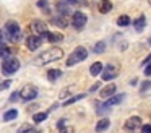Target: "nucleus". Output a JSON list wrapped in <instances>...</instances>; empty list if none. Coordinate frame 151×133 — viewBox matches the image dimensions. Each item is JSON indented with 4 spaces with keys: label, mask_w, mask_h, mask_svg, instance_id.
I'll return each mask as SVG.
<instances>
[{
    "label": "nucleus",
    "mask_w": 151,
    "mask_h": 133,
    "mask_svg": "<svg viewBox=\"0 0 151 133\" xmlns=\"http://www.w3.org/2000/svg\"><path fill=\"white\" fill-rule=\"evenodd\" d=\"M63 55L62 49L59 47H50L47 49L46 52H42V54L39 55V57L36 58V63L37 65H46V63H50V62H55V60H60Z\"/></svg>",
    "instance_id": "nucleus-1"
},
{
    "label": "nucleus",
    "mask_w": 151,
    "mask_h": 133,
    "mask_svg": "<svg viewBox=\"0 0 151 133\" xmlns=\"http://www.w3.org/2000/svg\"><path fill=\"white\" fill-rule=\"evenodd\" d=\"M5 32H7V37L12 42H18L21 39V28L18 26L17 21H7L5 23Z\"/></svg>",
    "instance_id": "nucleus-2"
},
{
    "label": "nucleus",
    "mask_w": 151,
    "mask_h": 133,
    "mask_svg": "<svg viewBox=\"0 0 151 133\" xmlns=\"http://www.w3.org/2000/svg\"><path fill=\"white\" fill-rule=\"evenodd\" d=\"M86 57H88V50H86V47H81V45H78V47H76L75 50L72 52V55L67 58V67H73V65H76V63H80V62H83Z\"/></svg>",
    "instance_id": "nucleus-3"
},
{
    "label": "nucleus",
    "mask_w": 151,
    "mask_h": 133,
    "mask_svg": "<svg viewBox=\"0 0 151 133\" xmlns=\"http://www.w3.org/2000/svg\"><path fill=\"white\" fill-rule=\"evenodd\" d=\"M18 68H20V60L15 57H8L4 60V65H2V73L7 75V76H10V75H13L15 71H18Z\"/></svg>",
    "instance_id": "nucleus-4"
},
{
    "label": "nucleus",
    "mask_w": 151,
    "mask_h": 133,
    "mask_svg": "<svg viewBox=\"0 0 151 133\" xmlns=\"http://www.w3.org/2000/svg\"><path fill=\"white\" fill-rule=\"evenodd\" d=\"M36 96H37V88L33 86V84H26V86H23L20 91V97L23 101H31Z\"/></svg>",
    "instance_id": "nucleus-5"
},
{
    "label": "nucleus",
    "mask_w": 151,
    "mask_h": 133,
    "mask_svg": "<svg viewBox=\"0 0 151 133\" xmlns=\"http://www.w3.org/2000/svg\"><path fill=\"white\" fill-rule=\"evenodd\" d=\"M124 99H125V96H124V94H114V96H112V97H109V99L106 101L104 104H102L104 107H99V109H98V112H104V110H109L112 106H117V104H120Z\"/></svg>",
    "instance_id": "nucleus-6"
},
{
    "label": "nucleus",
    "mask_w": 151,
    "mask_h": 133,
    "mask_svg": "<svg viewBox=\"0 0 151 133\" xmlns=\"http://www.w3.org/2000/svg\"><path fill=\"white\" fill-rule=\"evenodd\" d=\"M117 75H119V67H117V65L109 63V65H106L104 70H102V80L111 81V80H114Z\"/></svg>",
    "instance_id": "nucleus-7"
},
{
    "label": "nucleus",
    "mask_w": 151,
    "mask_h": 133,
    "mask_svg": "<svg viewBox=\"0 0 151 133\" xmlns=\"http://www.w3.org/2000/svg\"><path fill=\"white\" fill-rule=\"evenodd\" d=\"M72 23H73L75 28L81 29L83 26L86 24V15H85V13H81V12H75L72 15Z\"/></svg>",
    "instance_id": "nucleus-8"
},
{
    "label": "nucleus",
    "mask_w": 151,
    "mask_h": 133,
    "mask_svg": "<svg viewBox=\"0 0 151 133\" xmlns=\"http://www.w3.org/2000/svg\"><path fill=\"white\" fill-rule=\"evenodd\" d=\"M41 44H42V37L41 36H29V37L26 39V45L29 50H37V49L41 47Z\"/></svg>",
    "instance_id": "nucleus-9"
},
{
    "label": "nucleus",
    "mask_w": 151,
    "mask_h": 133,
    "mask_svg": "<svg viewBox=\"0 0 151 133\" xmlns=\"http://www.w3.org/2000/svg\"><path fill=\"white\" fill-rule=\"evenodd\" d=\"M31 29H33L34 32H36L37 36H44L47 32V26L44 21H39V19H34L33 23H31Z\"/></svg>",
    "instance_id": "nucleus-10"
},
{
    "label": "nucleus",
    "mask_w": 151,
    "mask_h": 133,
    "mask_svg": "<svg viewBox=\"0 0 151 133\" xmlns=\"http://www.w3.org/2000/svg\"><path fill=\"white\" fill-rule=\"evenodd\" d=\"M138 127H141V119L138 115H133L125 122V128L127 130H138Z\"/></svg>",
    "instance_id": "nucleus-11"
},
{
    "label": "nucleus",
    "mask_w": 151,
    "mask_h": 133,
    "mask_svg": "<svg viewBox=\"0 0 151 133\" xmlns=\"http://www.w3.org/2000/svg\"><path fill=\"white\" fill-rule=\"evenodd\" d=\"M115 91H117V86H115L114 83H111V84H107L106 88H102L101 89V97H104V99H109V97H112L115 94Z\"/></svg>",
    "instance_id": "nucleus-12"
},
{
    "label": "nucleus",
    "mask_w": 151,
    "mask_h": 133,
    "mask_svg": "<svg viewBox=\"0 0 151 133\" xmlns=\"http://www.w3.org/2000/svg\"><path fill=\"white\" fill-rule=\"evenodd\" d=\"M42 39H46L47 42H60L63 39V34L62 32H49L47 31L46 34L42 36Z\"/></svg>",
    "instance_id": "nucleus-13"
},
{
    "label": "nucleus",
    "mask_w": 151,
    "mask_h": 133,
    "mask_svg": "<svg viewBox=\"0 0 151 133\" xmlns=\"http://www.w3.org/2000/svg\"><path fill=\"white\" fill-rule=\"evenodd\" d=\"M102 70H104V65L101 62H94L89 68V73H91V76H98L99 73H102Z\"/></svg>",
    "instance_id": "nucleus-14"
},
{
    "label": "nucleus",
    "mask_w": 151,
    "mask_h": 133,
    "mask_svg": "<svg viewBox=\"0 0 151 133\" xmlns=\"http://www.w3.org/2000/svg\"><path fill=\"white\" fill-rule=\"evenodd\" d=\"M109 125H111V122H109V119H101L98 123H96V132L101 133V132H106V130L109 128Z\"/></svg>",
    "instance_id": "nucleus-15"
},
{
    "label": "nucleus",
    "mask_w": 151,
    "mask_h": 133,
    "mask_svg": "<svg viewBox=\"0 0 151 133\" xmlns=\"http://www.w3.org/2000/svg\"><path fill=\"white\" fill-rule=\"evenodd\" d=\"M99 12L101 13H107L112 10V2H109V0H99Z\"/></svg>",
    "instance_id": "nucleus-16"
},
{
    "label": "nucleus",
    "mask_w": 151,
    "mask_h": 133,
    "mask_svg": "<svg viewBox=\"0 0 151 133\" xmlns=\"http://www.w3.org/2000/svg\"><path fill=\"white\" fill-rule=\"evenodd\" d=\"M133 24H135V29H137L138 32H141V31L145 29V24H146V19H145V16H143V15H140L137 19H135Z\"/></svg>",
    "instance_id": "nucleus-17"
},
{
    "label": "nucleus",
    "mask_w": 151,
    "mask_h": 133,
    "mask_svg": "<svg viewBox=\"0 0 151 133\" xmlns=\"http://www.w3.org/2000/svg\"><path fill=\"white\" fill-rule=\"evenodd\" d=\"M83 97H86V94H76V96H72L70 99H67L65 102H63V106H72V104H75V102H78V101H81Z\"/></svg>",
    "instance_id": "nucleus-18"
},
{
    "label": "nucleus",
    "mask_w": 151,
    "mask_h": 133,
    "mask_svg": "<svg viewBox=\"0 0 151 133\" xmlns=\"http://www.w3.org/2000/svg\"><path fill=\"white\" fill-rule=\"evenodd\" d=\"M17 117H18V110H15V109H12V110H8V112H5V114H4V120H5V122L15 120Z\"/></svg>",
    "instance_id": "nucleus-19"
},
{
    "label": "nucleus",
    "mask_w": 151,
    "mask_h": 133,
    "mask_svg": "<svg viewBox=\"0 0 151 133\" xmlns=\"http://www.w3.org/2000/svg\"><path fill=\"white\" fill-rule=\"evenodd\" d=\"M117 24L122 26V28H124V26H128V24H130V16H128V15L119 16V18H117Z\"/></svg>",
    "instance_id": "nucleus-20"
},
{
    "label": "nucleus",
    "mask_w": 151,
    "mask_h": 133,
    "mask_svg": "<svg viewBox=\"0 0 151 133\" xmlns=\"http://www.w3.org/2000/svg\"><path fill=\"white\" fill-rule=\"evenodd\" d=\"M47 76H49L50 81H55V80H59V78L62 76V71L60 70H49L47 71Z\"/></svg>",
    "instance_id": "nucleus-21"
},
{
    "label": "nucleus",
    "mask_w": 151,
    "mask_h": 133,
    "mask_svg": "<svg viewBox=\"0 0 151 133\" xmlns=\"http://www.w3.org/2000/svg\"><path fill=\"white\" fill-rule=\"evenodd\" d=\"M10 54H12V50L8 49V45H0V57L4 58V60L8 58V57H12Z\"/></svg>",
    "instance_id": "nucleus-22"
},
{
    "label": "nucleus",
    "mask_w": 151,
    "mask_h": 133,
    "mask_svg": "<svg viewBox=\"0 0 151 133\" xmlns=\"http://www.w3.org/2000/svg\"><path fill=\"white\" fill-rule=\"evenodd\" d=\"M140 93L143 94V96H146V94H150V93H151V81H145V83L141 84Z\"/></svg>",
    "instance_id": "nucleus-23"
},
{
    "label": "nucleus",
    "mask_w": 151,
    "mask_h": 133,
    "mask_svg": "<svg viewBox=\"0 0 151 133\" xmlns=\"http://www.w3.org/2000/svg\"><path fill=\"white\" fill-rule=\"evenodd\" d=\"M46 119H47V112H39V114H34V117H33L34 123H41V122H44Z\"/></svg>",
    "instance_id": "nucleus-24"
},
{
    "label": "nucleus",
    "mask_w": 151,
    "mask_h": 133,
    "mask_svg": "<svg viewBox=\"0 0 151 133\" xmlns=\"http://www.w3.org/2000/svg\"><path fill=\"white\" fill-rule=\"evenodd\" d=\"M31 132H34V128L29 123H24V125H21L20 128H18V133H31Z\"/></svg>",
    "instance_id": "nucleus-25"
},
{
    "label": "nucleus",
    "mask_w": 151,
    "mask_h": 133,
    "mask_svg": "<svg viewBox=\"0 0 151 133\" xmlns=\"http://www.w3.org/2000/svg\"><path fill=\"white\" fill-rule=\"evenodd\" d=\"M106 49V44L104 42H98V44L94 45V54H102Z\"/></svg>",
    "instance_id": "nucleus-26"
},
{
    "label": "nucleus",
    "mask_w": 151,
    "mask_h": 133,
    "mask_svg": "<svg viewBox=\"0 0 151 133\" xmlns=\"http://www.w3.org/2000/svg\"><path fill=\"white\" fill-rule=\"evenodd\" d=\"M37 6L42 8L44 12H49V2H47V0H39V2H37Z\"/></svg>",
    "instance_id": "nucleus-27"
},
{
    "label": "nucleus",
    "mask_w": 151,
    "mask_h": 133,
    "mask_svg": "<svg viewBox=\"0 0 151 133\" xmlns=\"http://www.w3.org/2000/svg\"><path fill=\"white\" fill-rule=\"evenodd\" d=\"M70 91H73V86H68V88H65V89H63L62 93H60V97L63 99V97H67L68 94H73V93H70Z\"/></svg>",
    "instance_id": "nucleus-28"
},
{
    "label": "nucleus",
    "mask_w": 151,
    "mask_h": 133,
    "mask_svg": "<svg viewBox=\"0 0 151 133\" xmlns=\"http://www.w3.org/2000/svg\"><path fill=\"white\" fill-rule=\"evenodd\" d=\"M54 23H55L57 26H62V28H63V26H67V21H65L63 16H62V18H55V19H54Z\"/></svg>",
    "instance_id": "nucleus-29"
},
{
    "label": "nucleus",
    "mask_w": 151,
    "mask_h": 133,
    "mask_svg": "<svg viewBox=\"0 0 151 133\" xmlns=\"http://www.w3.org/2000/svg\"><path fill=\"white\" fill-rule=\"evenodd\" d=\"M10 84H12V81H10V80H5L4 83H0V91L8 89V88H10Z\"/></svg>",
    "instance_id": "nucleus-30"
},
{
    "label": "nucleus",
    "mask_w": 151,
    "mask_h": 133,
    "mask_svg": "<svg viewBox=\"0 0 151 133\" xmlns=\"http://www.w3.org/2000/svg\"><path fill=\"white\" fill-rule=\"evenodd\" d=\"M72 132H73L72 127H65V125H63L62 128H60V132H59V133H72Z\"/></svg>",
    "instance_id": "nucleus-31"
},
{
    "label": "nucleus",
    "mask_w": 151,
    "mask_h": 133,
    "mask_svg": "<svg viewBox=\"0 0 151 133\" xmlns=\"http://www.w3.org/2000/svg\"><path fill=\"white\" fill-rule=\"evenodd\" d=\"M141 133H151V125H143L141 127Z\"/></svg>",
    "instance_id": "nucleus-32"
},
{
    "label": "nucleus",
    "mask_w": 151,
    "mask_h": 133,
    "mask_svg": "<svg viewBox=\"0 0 151 133\" xmlns=\"http://www.w3.org/2000/svg\"><path fill=\"white\" fill-rule=\"evenodd\" d=\"M145 75H146V76H151V63H146V68H145Z\"/></svg>",
    "instance_id": "nucleus-33"
},
{
    "label": "nucleus",
    "mask_w": 151,
    "mask_h": 133,
    "mask_svg": "<svg viewBox=\"0 0 151 133\" xmlns=\"http://www.w3.org/2000/svg\"><path fill=\"white\" fill-rule=\"evenodd\" d=\"M99 86H101V84L99 83H96V84H93L91 88H89V93H93V91H96V89H99Z\"/></svg>",
    "instance_id": "nucleus-34"
},
{
    "label": "nucleus",
    "mask_w": 151,
    "mask_h": 133,
    "mask_svg": "<svg viewBox=\"0 0 151 133\" xmlns=\"http://www.w3.org/2000/svg\"><path fill=\"white\" fill-rule=\"evenodd\" d=\"M65 3H76V0H63Z\"/></svg>",
    "instance_id": "nucleus-35"
},
{
    "label": "nucleus",
    "mask_w": 151,
    "mask_h": 133,
    "mask_svg": "<svg viewBox=\"0 0 151 133\" xmlns=\"http://www.w3.org/2000/svg\"><path fill=\"white\" fill-rule=\"evenodd\" d=\"M148 62H151V55H150V57H148V58H146V60H145V62H143V65H146V63H148Z\"/></svg>",
    "instance_id": "nucleus-36"
},
{
    "label": "nucleus",
    "mask_w": 151,
    "mask_h": 133,
    "mask_svg": "<svg viewBox=\"0 0 151 133\" xmlns=\"http://www.w3.org/2000/svg\"><path fill=\"white\" fill-rule=\"evenodd\" d=\"M0 42H2V31H0Z\"/></svg>",
    "instance_id": "nucleus-37"
},
{
    "label": "nucleus",
    "mask_w": 151,
    "mask_h": 133,
    "mask_svg": "<svg viewBox=\"0 0 151 133\" xmlns=\"http://www.w3.org/2000/svg\"><path fill=\"white\" fill-rule=\"evenodd\" d=\"M148 3H150V5H151V0H148Z\"/></svg>",
    "instance_id": "nucleus-38"
},
{
    "label": "nucleus",
    "mask_w": 151,
    "mask_h": 133,
    "mask_svg": "<svg viewBox=\"0 0 151 133\" xmlns=\"http://www.w3.org/2000/svg\"><path fill=\"white\" fill-rule=\"evenodd\" d=\"M150 44H151V37H150Z\"/></svg>",
    "instance_id": "nucleus-39"
}]
</instances>
